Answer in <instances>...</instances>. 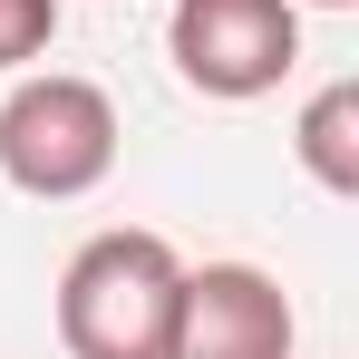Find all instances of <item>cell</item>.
<instances>
[{"mask_svg":"<svg viewBox=\"0 0 359 359\" xmlns=\"http://www.w3.org/2000/svg\"><path fill=\"white\" fill-rule=\"evenodd\" d=\"M175 243L165 233H97L59 272V340L68 359H165L175 330Z\"/></svg>","mask_w":359,"mask_h":359,"instance_id":"obj_1","label":"cell"},{"mask_svg":"<svg viewBox=\"0 0 359 359\" xmlns=\"http://www.w3.org/2000/svg\"><path fill=\"white\" fill-rule=\"evenodd\" d=\"M0 175L39 204H68V194H97L117 175V107L97 78H20L0 97Z\"/></svg>","mask_w":359,"mask_h":359,"instance_id":"obj_2","label":"cell"},{"mask_svg":"<svg viewBox=\"0 0 359 359\" xmlns=\"http://www.w3.org/2000/svg\"><path fill=\"white\" fill-rule=\"evenodd\" d=\"M165 49L194 97H224V107L272 97L301 68V0H175Z\"/></svg>","mask_w":359,"mask_h":359,"instance_id":"obj_3","label":"cell"},{"mask_svg":"<svg viewBox=\"0 0 359 359\" xmlns=\"http://www.w3.org/2000/svg\"><path fill=\"white\" fill-rule=\"evenodd\" d=\"M165 359H292V301L252 262H204L175 282Z\"/></svg>","mask_w":359,"mask_h":359,"instance_id":"obj_4","label":"cell"},{"mask_svg":"<svg viewBox=\"0 0 359 359\" xmlns=\"http://www.w3.org/2000/svg\"><path fill=\"white\" fill-rule=\"evenodd\" d=\"M301 165H311V184H330V194H359V88L350 78L301 107Z\"/></svg>","mask_w":359,"mask_h":359,"instance_id":"obj_5","label":"cell"},{"mask_svg":"<svg viewBox=\"0 0 359 359\" xmlns=\"http://www.w3.org/2000/svg\"><path fill=\"white\" fill-rule=\"evenodd\" d=\"M49 39H59V0H0V68L49 59Z\"/></svg>","mask_w":359,"mask_h":359,"instance_id":"obj_6","label":"cell"},{"mask_svg":"<svg viewBox=\"0 0 359 359\" xmlns=\"http://www.w3.org/2000/svg\"><path fill=\"white\" fill-rule=\"evenodd\" d=\"M311 10H350V0H311Z\"/></svg>","mask_w":359,"mask_h":359,"instance_id":"obj_7","label":"cell"}]
</instances>
